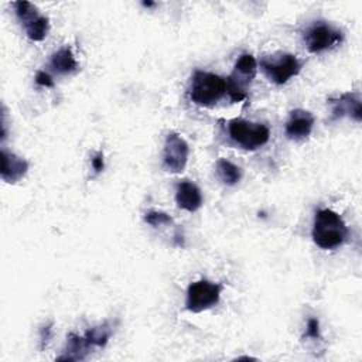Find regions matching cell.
<instances>
[{
	"instance_id": "cell-10",
	"label": "cell",
	"mask_w": 362,
	"mask_h": 362,
	"mask_svg": "<svg viewBox=\"0 0 362 362\" xmlns=\"http://www.w3.org/2000/svg\"><path fill=\"white\" fill-rule=\"evenodd\" d=\"M328 103L331 105L334 119L349 116L356 122L362 120V105L356 93L346 92L339 95L338 98H329Z\"/></svg>"
},
{
	"instance_id": "cell-8",
	"label": "cell",
	"mask_w": 362,
	"mask_h": 362,
	"mask_svg": "<svg viewBox=\"0 0 362 362\" xmlns=\"http://www.w3.org/2000/svg\"><path fill=\"white\" fill-rule=\"evenodd\" d=\"M342 41V33L327 23H315L304 34L307 49L313 54L322 52L338 45Z\"/></svg>"
},
{
	"instance_id": "cell-12",
	"label": "cell",
	"mask_w": 362,
	"mask_h": 362,
	"mask_svg": "<svg viewBox=\"0 0 362 362\" xmlns=\"http://www.w3.org/2000/svg\"><path fill=\"white\" fill-rule=\"evenodd\" d=\"M28 171V163L16 156L14 153L6 150L4 147L1 148V170H0V175L1 180L8 182V184H14L17 181H20Z\"/></svg>"
},
{
	"instance_id": "cell-19",
	"label": "cell",
	"mask_w": 362,
	"mask_h": 362,
	"mask_svg": "<svg viewBox=\"0 0 362 362\" xmlns=\"http://www.w3.org/2000/svg\"><path fill=\"white\" fill-rule=\"evenodd\" d=\"M51 332H52V324H47V325L41 327V329H40V349L41 351L48 345Z\"/></svg>"
},
{
	"instance_id": "cell-21",
	"label": "cell",
	"mask_w": 362,
	"mask_h": 362,
	"mask_svg": "<svg viewBox=\"0 0 362 362\" xmlns=\"http://www.w3.org/2000/svg\"><path fill=\"white\" fill-rule=\"evenodd\" d=\"M307 337L310 338H320V322L317 318H310L308 322H307V332H305Z\"/></svg>"
},
{
	"instance_id": "cell-14",
	"label": "cell",
	"mask_w": 362,
	"mask_h": 362,
	"mask_svg": "<svg viewBox=\"0 0 362 362\" xmlns=\"http://www.w3.org/2000/svg\"><path fill=\"white\" fill-rule=\"evenodd\" d=\"M90 344L86 341L85 337H79L71 332L66 338V346L64 355L58 356L57 361H82L90 351Z\"/></svg>"
},
{
	"instance_id": "cell-4",
	"label": "cell",
	"mask_w": 362,
	"mask_h": 362,
	"mask_svg": "<svg viewBox=\"0 0 362 362\" xmlns=\"http://www.w3.org/2000/svg\"><path fill=\"white\" fill-rule=\"evenodd\" d=\"M257 62L252 54H242L233 68V72L225 79L226 93L232 102H240L246 98V89L256 76Z\"/></svg>"
},
{
	"instance_id": "cell-3",
	"label": "cell",
	"mask_w": 362,
	"mask_h": 362,
	"mask_svg": "<svg viewBox=\"0 0 362 362\" xmlns=\"http://www.w3.org/2000/svg\"><path fill=\"white\" fill-rule=\"evenodd\" d=\"M229 137L245 150H256L269 141L270 130L262 123L232 119L228 124Z\"/></svg>"
},
{
	"instance_id": "cell-23",
	"label": "cell",
	"mask_w": 362,
	"mask_h": 362,
	"mask_svg": "<svg viewBox=\"0 0 362 362\" xmlns=\"http://www.w3.org/2000/svg\"><path fill=\"white\" fill-rule=\"evenodd\" d=\"M143 6H144V7H151V6H154V3H151V1H143Z\"/></svg>"
},
{
	"instance_id": "cell-15",
	"label": "cell",
	"mask_w": 362,
	"mask_h": 362,
	"mask_svg": "<svg viewBox=\"0 0 362 362\" xmlns=\"http://www.w3.org/2000/svg\"><path fill=\"white\" fill-rule=\"evenodd\" d=\"M51 68L58 74H71L76 71L78 62L69 47H62L51 57Z\"/></svg>"
},
{
	"instance_id": "cell-17",
	"label": "cell",
	"mask_w": 362,
	"mask_h": 362,
	"mask_svg": "<svg viewBox=\"0 0 362 362\" xmlns=\"http://www.w3.org/2000/svg\"><path fill=\"white\" fill-rule=\"evenodd\" d=\"M113 332V327L109 321H105L103 324L93 327L85 332L86 341L90 344V346H105Z\"/></svg>"
},
{
	"instance_id": "cell-7",
	"label": "cell",
	"mask_w": 362,
	"mask_h": 362,
	"mask_svg": "<svg viewBox=\"0 0 362 362\" xmlns=\"http://www.w3.org/2000/svg\"><path fill=\"white\" fill-rule=\"evenodd\" d=\"M14 10L30 40L42 41L47 37L49 31V20L48 17L41 16L34 4L28 1H16Z\"/></svg>"
},
{
	"instance_id": "cell-2",
	"label": "cell",
	"mask_w": 362,
	"mask_h": 362,
	"mask_svg": "<svg viewBox=\"0 0 362 362\" xmlns=\"http://www.w3.org/2000/svg\"><path fill=\"white\" fill-rule=\"evenodd\" d=\"M226 93V81L212 72L195 71L191 86L189 99L204 107L214 106Z\"/></svg>"
},
{
	"instance_id": "cell-9",
	"label": "cell",
	"mask_w": 362,
	"mask_h": 362,
	"mask_svg": "<svg viewBox=\"0 0 362 362\" xmlns=\"http://www.w3.org/2000/svg\"><path fill=\"white\" fill-rule=\"evenodd\" d=\"M189 147L178 133H168L163 150V163L170 173H182L188 161Z\"/></svg>"
},
{
	"instance_id": "cell-20",
	"label": "cell",
	"mask_w": 362,
	"mask_h": 362,
	"mask_svg": "<svg viewBox=\"0 0 362 362\" xmlns=\"http://www.w3.org/2000/svg\"><path fill=\"white\" fill-rule=\"evenodd\" d=\"M35 83L44 88H52L54 86V81L51 78V75L45 71H38L35 75Z\"/></svg>"
},
{
	"instance_id": "cell-6",
	"label": "cell",
	"mask_w": 362,
	"mask_h": 362,
	"mask_svg": "<svg viewBox=\"0 0 362 362\" xmlns=\"http://www.w3.org/2000/svg\"><path fill=\"white\" fill-rule=\"evenodd\" d=\"M260 68L276 85H284L290 78L301 71V62L293 54H280L273 58H263Z\"/></svg>"
},
{
	"instance_id": "cell-11",
	"label": "cell",
	"mask_w": 362,
	"mask_h": 362,
	"mask_svg": "<svg viewBox=\"0 0 362 362\" xmlns=\"http://www.w3.org/2000/svg\"><path fill=\"white\" fill-rule=\"evenodd\" d=\"M314 126V116L303 109L290 112V117L286 123V136L291 140H303L310 136Z\"/></svg>"
},
{
	"instance_id": "cell-18",
	"label": "cell",
	"mask_w": 362,
	"mask_h": 362,
	"mask_svg": "<svg viewBox=\"0 0 362 362\" xmlns=\"http://www.w3.org/2000/svg\"><path fill=\"white\" fill-rule=\"evenodd\" d=\"M144 222L151 225V226H161V225H168L173 222V218L161 211H148L144 215Z\"/></svg>"
},
{
	"instance_id": "cell-22",
	"label": "cell",
	"mask_w": 362,
	"mask_h": 362,
	"mask_svg": "<svg viewBox=\"0 0 362 362\" xmlns=\"http://www.w3.org/2000/svg\"><path fill=\"white\" fill-rule=\"evenodd\" d=\"M92 168L95 170V174H99L105 168V160H103V153L98 151L92 157Z\"/></svg>"
},
{
	"instance_id": "cell-16",
	"label": "cell",
	"mask_w": 362,
	"mask_h": 362,
	"mask_svg": "<svg viewBox=\"0 0 362 362\" xmlns=\"http://www.w3.org/2000/svg\"><path fill=\"white\" fill-rule=\"evenodd\" d=\"M216 174L225 185H235L242 178V170L226 158H219L216 161Z\"/></svg>"
},
{
	"instance_id": "cell-13",
	"label": "cell",
	"mask_w": 362,
	"mask_h": 362,
	"mask_svg": "<svg viewBox=\"0 0 362 362\" xmlns=\"http://www.w3.org/2000/svg\"><path fill=\"white\" fill-rule=\"evenodd\" d=\"M175 202L178 208L185 209L188 212L198 211L202 205V195L199 188L188 180L178 182L175 189Z\"/></svg>"
},
{
	"instance_id": "cell-1",
	"label": "cell",
	"mask_w": 362,
	"mask_h": 362,
	"mask_svg": "<svg viewBox=\"0 0 362 362\" xmlns=\"http://www.w3.org/2000/svg\"><path fill=\"white\" fill-rule=\"evenodd\" d=\"M313 240L325 250L339 247L348 238V228L344 219L332 209H318L313 223Z\"/></svg>"
},
{
	"instance_id": "cell-5",
	"label": "cell",
	"mask_w": 362,
	"mask_h": 362,
	"mask_svg": "<svg viewBox=\"0 0 362 362\" xmlns=\"http://www.w3.org/2000/svg\"><path fill=\"white\" fill-rule=\"evenodd\" d=\"M222 286L208 280H198L188 286L185 307L188 311L201 313L218 304Z\"/></svg>"
}]
</instances>
